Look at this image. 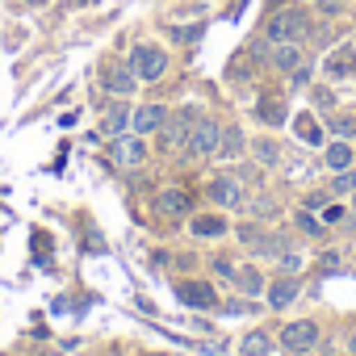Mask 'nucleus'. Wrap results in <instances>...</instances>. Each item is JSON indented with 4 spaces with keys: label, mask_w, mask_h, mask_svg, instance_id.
<instances>
[{
    "label": "nucleus",
    "mask_w": 356,
    "mask_h": 356,
    "mask_svg": "<svg viewBox=\"0 0 356 356\" xmlns=\"http://www.w3.org/2000/svg\"><path fill=\"white\" fill-rule=\"evenodd\" d=\"M264 34H268V42H273V47H277V42H302V38L310 34V22H306V13H302V9H281V13H273V17H268Z\"/></svg>",
    "instance_id": "obj_1"
},
{
    "label": "nucleus",
    "mask_w": 356,
    "mask_h": 356,
    "mask_svg": "<svg viewBox=\"0 0 356 356\" xmlns=\"http://www.w3.org/2000/svg\"><path fill=\"white\" fill-rule=\"evenodd\" d=\"M130 67H134V76L138 80H159L163 72H168V55L159 51V47H134L130 51Z\"/></svg>",
    "instance_id": "obj_2"
},
{
    "label": "nucleus",
    "mask_w": 356,
    "mask_h": 356,
    "mask_svg": "<svg viewBox=\"0 0 356 356\" xmlns=\"http://www.w3.org/2000/svg\"><path fill=\"white\" fill-rule=\"evenodd\" d=\"M109 155H113L118 168H143L147 163V143H143V134H118Z\"/></svg>",
    "instance_id": "obj_3"
},
{
    "label": "nucleus",
    "mask_w": 356,
    "mask_h": 356,
    "mask_svg": "<svg viewBox=\"0 0 356 356\" xmlns=\"http://www.w3.org/2000/svg\"><path fill=\"white\" fill-rule=\"evenodd\" d=\"M281 343H285V352H310L318 343V323H310V318L285 323L281 327Z\"/></svg>",
    "instance_id": "obj_4"
},
{
    "label": "nucleus",
    "mask_w": 356,
    "mask_h": 356,
    "mask_svg": "<svg viewBox=\"0 0 356 356\" xmlns=\"http://www.w3.org/2000/svg\"><path fill=\"white\" fill-rule=\"evenodd\" d=\"M218 122H193V134L185 138V155H214L218 151Z\"/></svg>",
    "instance_id": "obj_5"
},
{
    "label": "nucleus",
    "mask_w": 356,
    "mask_h": 356,
    "mask_svg": "<svg viewBox=\"0 0 356 356\" xmlns=\"http://www.w3.org/2000/svg\"><path fill=\"white\" fill-rule=\"evenodd\" d=\"M176 298H181L185 306H193V310H210V306H218V293H214L206 281H181V285H176Z\"/></svg>",
    "instance_id": "obj_6"
},
{
    "label": "nucleus",
    "mask_w": 356,
    "mask_h": 356,
    "mask_svg": "<svg viewBox=\"0 0 356 356\" xmlns=\"http://www.w3.org/2000/svg\"><path fill=\"white\" fill-rule=\"evenodd\" d=\"M189 206H193V197H189V189H163L159 197H155V210L159 214H168V218H185L189 214Z\"/></svg>",
    "instance_id": "obj_7"
},
{
    "label": "nucleus",
    "mask_w": 356,
    "mask_h": 356,
    "mask_svg": "<svg viewBox=\"0 0 356 356\" xmlns=\"http://www.w3.org/2000/svg\"><path fill=\"white\" fill-rule=\"evenodd\" d=\"M210 202L222 206V210L243 206V189H239V181H231V176H218V181H210Z\"/></svg>",
    "instance_id": "obj_8"
},
{
    "label": "nucleus",
    "mask_w": 356,
    "mask_h": 356,
    "mask_svg": "<svg viewBox=\"0 0 356 356\" xmlns=\"http://www.w3.org/2000/svg\"><path fill=\"white\" fill-rule=\"evenodd\" d=\"M163 122H168V109H163V105H143V109L130 113V130H134V134H151V130H159Z\"/></svg>",
    "instance_id": "obj_9"
},
{
    "label": "nucleus",
    "mask_w": 356,
    "mask_h": 356,
    "mask_svg": "<svg viewBox=\"0 0 356 356\" xmlns=\"http://www.w3.org/2000/svg\"><path fill=\"white\" fill-rule=\"evenodd\" d=\"M134 67H118V63H109L105 67V88L113 92V97H126V92H134Z\"/></svg>",
    "instance_id": "obj_10"
},
{
    "label": "nucleus",
    "mask_w": 356,
    "mask_h": 356,
    "mask_svg": "<svg viewBox=\"0 0 356 356\" xmlns=\"http://www.w3.org/2000/svg\"><path fill=\"white\" fill-rule=\"evenodd\" d=\"M298 289H302V285H298L293 277H281V281H273V285H268V306H273V310H285V306L298 298Z\"/></svg>",
    "instance_id": "obj_11"
},
{
    "label": "nucleus",
    "mask_w": 356,
    "mask_h": 356,
    "mask_svg": "<svg viewBox=\"0 0 356 356\" xmlns=\"http://www.w3.org/2000/svg\"><path fill=\"white\" fill-rule=\"evenodd\" d=\"M323 159H327V168H331V172H348V168L356 163V155H352V147H348V138H339V143H331V147L323 151Z\"/></svg>",
    "instance_id": "obj_12"
},
{
    "label": "nucleus",
    "mask_w": 356,
    "mask_h": 356,
    "mask_svg": "<svg viewBox=\"0 0 356 356\" xmlns=\"http://www.w3.org/2000/svg\"><path fill=\"white\" fill-rule=\"evenodd\" d=\"M273 63H277L281 72H298V67H302V47H298V42H277Z\"/></svg>",
    "instance_id": "obj_13"
},
{
    "label": "nucleus",
    "mask_w": 356,
    "mask_h": 356,
    "mask_svg": "<svg viewBox=\"0 0 356 356\" xmlns=\"http://www.w3.org/2000/svg\"><path fill=\"white\" fill-rule=\"evenodd\" d=\"M101 130H105L109 138L126 134V130H130V109H126V105H113V109H105V122H101Z\"/></svg>",
    "instance_id": "obj_14"
},
{
    "label": "nucleus",
    "mask_w": 356,
    "mask_h": 356,
    "mask_svg": "<svg viewBox=\"0 0 356 356\" xmlns=\"http://www.w3.org/2000/svg\"><path fill=\"white\" fill-rule=\"evenodd\" d=\"M239 151H243V134H239V126H227L222 134H218V159H239Z\"/></svg>",
    "instance_id": "obj_15"
},
{
    "label": "nucleus",
    "mask_w": 356,
    "mask_h": 356,
    "mask_svg": "<svg viewBox=\"0 0 356 356\" xmlns=\"http://www.w3.org/2000/svg\"><path fill=\"white\" fill-rule=\"evenodd\" d=\"M163 126H168V122H163ZM189 126H193V109H181V113L172 118V126H168V143H172V147H185Z\"/></svg>",
    "instance_id": "obj_16"
},
{
    "label": "nucleus",
    "mask_w": 356,
    "mask_h": 356,
    "mask_svg": "<svg viewBox=\"0 0 356 356\" xmlns=\"http://www.w3.org/2000/svg\"><path fill=\"white\" fill-rule=\"evenodd\" d=\"M193 235H202V239H218V235H227V222H222L218 214H202V218H193Z\"/></svg>",
    "instance_id": "obj_17"
},
{
    "label": "nucleus",
    "mask_w": 356,
    "mask_h": 356,
    "mask_svg": "<svg viewBox=\"0 0 356 356\" xmlns=\"http://www.w3.org/2000/svg\"><path fill=\"white\" fill-rule=\"evenodd\" d=\"M256 118L268 122V126H281V122H285V105L273 101V97H264V101H256Z\"/></svg>",
    "instance_id": "obj_18"
},
{
    "label": "nucleus",
    "mask_w": 356,
    "mask_h": 356,
    "mask_svg": "<svg viewBox=\"0 0 356 356\" xmlns=\"http://www.w3.org/2000/svg\"><path fill=\"white\" fill-rule=\"evenodd\" d=\"M231 281H235L243 293H252V298L264 289V277H260V268H235V277H231Z\"/></svg>",
    "instance_id": "obj_19"
},
{
    "label": "nucleus",
    "mask_w": 356,
    "mask_h": 356,
    "mask_svg": "<svg viewBox=\"0 0 356 356\" xmlns=\"http://www.w3.org/2000/svg\"><path fill=\"white\" fill-rule=\"evenodd\" d=\"M293 130H298V138H302V143H323V130L314 126V118H310V113H298V118H293Z\"/></svg>",
    "instance_id": "obj_20"
},
{
    "label": "nucleus",
    "mask_w": 356,
    "mask_h": 356,
    "mask_svg": "<svg viewBox=\"0 0 356 356\" xmlns=\"http://www.w3.org/2000/svg\"><path fill=\"white\" fill-rule=\"evenodd\" d=\"M243 356H268V348H273V339L264 335V331H252V335H243Z\"/></svg>",
    "instance_id": "obj_21"
},
{
    "label": "nucleus",
    "mask_w": 356,
    "mask_h": 356,
    "mask_svg": "<svg viewBox=\"0 0 356 356\" xmlns=\"http://www.w3.org/2000/svg\"><path fill=\"white\" fill-rule=\"evenodd\" d=\"M352 67H356V55H352L348 47H343V51H339L335 59H327V72H331V76H348Z\"/></svg>",
    "instance_id": "obj_22"
},
{
    "label": "nucleus",
    "mask_w": 356,
    "mask_h": 356,
    "mask_svg": "<svg viewBox=\"0 0 356 356\" xmlns=\"http://www.w3.org/2000/svg\"><path fill=\"white\" fill-rule=\"evenodd\" d=\"M293 222H298V231H302V235H323V227H327V222H318V218H314L310 210H302V214H298Z\"/></svg>",
    "instance_id": "obj_23"
},
{
    "label": "nucleus",
    "mask_w": 356,
    "mask_h": 356,
    "mask_svg": "<svg viewBox=\"0 0 356 356\" xmlns=\"http://www.w3.org/2000/svg\"><path fill=\"white\" fill-rule=\"evenodd\" d=\"M356 189V172H335V181H331V193H352Z\"/></svg>",
    "instance_id": "obj_24"
},
{
    "label": "nucleus",
    "mask_w": 356,
    "mask_h": 356,
    "mask_svg": "<svg viewBox=\"0 0 356 356\" xmlns=\"http://www.w3.org/2000/svg\"><path fill=\"white\" fill-rule=\"evenodd\" d=\"M277 260H281V268H285V273H298V268H302V256H298V252H281Z\"/></svg>",
    "instance_id": "obj_25"
},
{
    "label": "nucleus",
    "mask_w": 356,
    "mask_h": 356,
    "mask_svg": "<svg viewBox=\"0 0 356 356\" xmlns=\"http://www.w3.org/2000/svg\"><path fill=\"white\" fill-rule=\"evenodd\" d=\"M256 155H260V163H277V147L273 143H256Z\"/></svg>",
    "instance_id": "obj_26"
},
{
    "label": "nucleus",
    "mask_w": 356,
    "mask_h": 356,
    "mask_svg": "<svg viewBox=\"0 0 356 356\" xmlns=\"http://www.w3.org/2000/svg\"><path fill=\"white\" fill-rule=\"evenodd\" d=\"M323 273H343V260H339V252H327V256H323Z\"/></svg>",
    "instance_id": "obj_27"
},
{
    "label": "nucleus",
    "mask_w": 356,
    "mask_h": 356,
    "mask_svg": "<svg viewBox=\"0 0 356 356\" xmlns=\"http://www.w3.org/2000/svg\"><path fill=\"white\" fill-rule=\"evenodd\" d=\"M331 130H335L339 138H348V134H352V118H335V122H331Z\"/></svg>",
    "instance_id": "obj_28"
},
{
    "label": "nucleus",
    "mask_w": 356,
    "mask_h": 356,
    "mask_svg": "<svg viewBox=\"0 0 356 356\" xmlns=\"http://www.w3.org/2000/svg\"><path fill=\"white\" fill-rule=\"evenodd\" d=\"M327 202H331V197H327V189H323V193H310V197H306V210H318V206L327 210Z\"/></svg>",
    "instance_id": "obj_29"
},
{
    "label": "nucleus",
    "mask_w": 356,
    "mask_h": 356,
    "mask_svg": "<svg viewBox=\"0 0 356 356\" xmlns=\"http://www.w3.org/2000/svg\"><path fill=\"white\" fill-rule=\"evenodd\" d=\"M214 273H218V277H235V264H231V260H222V256H218V260H214Z\"/></svg>",
    "instance_id": "obj_30"
},
{
    "label": "nucleus",
    "mask_w": 356,
    "mask_h": 356,
    "mask_svg": "<svg viewBox=\"0 0 356 356\" xmlns=\"http://www.w3.org/2000/svg\"><path fill=\"white\" fill-rule=\"evenodd\" d=\"M323 218H327V222H339V218H343V210H339V206H327V210H323Z\"/></svg>",
    "instance_id": "obj_31"
},
{
    "label": "nucleus",
    "mask_w": 356,
    "mask_h": 356,
    "mask_svg": "<svg viewBox=\"0 0 356 356\" xmlns=\"http://www.w3.org/2000/svg\"><path fill=\"white\" fill-rule=\"evenodd\" d=\"M243 9H248V0H235V5H231V22H235V17H239Z\"/></svg>",
    "instance_id": "obj_32"
},
{
    "label": "nucleus",
    "mask_w": 356,
    "mask_h": 356,
    "mask_svg": "<svg viewBox=\"0 0 356 356\" xmlns=\"http://www.w3.org/2000/svg\"><path fill=\"white\" fill-rule=\"evenodd\" d=\"M348 348H352V356H356V331H352V339H348Z\"/></svg>",
    "instance_id": "obj_33"
},
{
    "label": "nucleus",
    "mask_w": 356,
    "mask_h": 356,
    "mask_svg": "<svg viewBox=\"0 0 356 356\" xmlns=\"http://www.w3.org/2000/svg\"><path fill=\"white\" fill-rule=\"evenodd\" d=\"M352 227H356V206H352Z\"/></svg>",
    "instance_id": "obj_34"
}]
</instances>
